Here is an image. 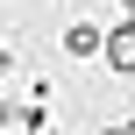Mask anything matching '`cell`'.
I'll return each instance as SVG.
<instances>
[{
  "label": "cell",
  "mask_w": 135,
  "mask_h": 135,
  "mask_svg": "<svg viewBox=\"0 0 135 135\" xmlns=\"http://www.w3.org/2000/svg\"><path fill=\"white\" fill-rule=\"evenodd\" d=\"M100 50H107V36H100L93 21H71V28H64V57H100Z\"/></svg>",
  "instance_id": "obj_1"
},
{
  "label": "cell",
  "mask_w": 135,
  "mask_h": 135,
  "mask_svg": "<svg viewBox=\"0 0 135 135\" xmlns=\"http://www.w3.org/2000/svg\"><path fill=\"white\" fill-rule=\"evenodd\" d=\"M107 64H114V71H135V28L107 36Z\"/></svg>",
  "instance_id": "obj_2"
},
{
  "label": "cell",
  "mask_w": 135,
  "mask_h": 135,
  "mask_svg": "<svg viewBox=\"0 0 135 135\" xmlns=\"http://www.w3.org/2000/svg\"><path fill=\"white\" fill-rule=\"evenodd\" d=\"M7 71H14V50H0V78H7Z\"/></svg>",
  "instance_id": "obj_3"
},
{
  "label": "cell",
  "mask_w": 135,
  "mask_h": 135,
  "mask_svg": "<svg viewBox=\"0 0 135 135\" xmlns=\"http://www.w3.org/2000/svg\"><path fill=\"white\" fill-rule=\"evenodd\" d=\"M107 135H135V121H128V128H107Z\"/></svg>",
  "instance_id": "obj_4"
}]
</instances>
